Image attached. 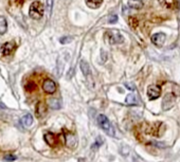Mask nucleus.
Listing matches in <instances>:
<instances>
[{
	"label": "nucleus",
	"instance_id": "f257e3e1",
	"mask_svg": "<svg viewBox=\"0 0 180 162\" xmlns=\"http://www.w3.org/2000/svg\"><path fill=\"white\" fill-rule=\"evenodd\" d=\"M45 13V7L44 4L40 1H34L32 2L30 5V9H29V15L33 19H40V18L44 16Z\"/></svg>",
	"mask_w": 180,
	"mask_h": 162
},
{
	"label": "nucleus",
	"instance_id": "f03ea898",
	"mask_svg": "<svg viewBox=\"0 0 180 162\" xmlns=\"http://www.w3.org/2000/svg\"><path fill=\"white\" fill-rule=\"evenodd\" d=\"M96 121H98L99 126H100V127L103 129V130L105 131L108 136H110V137L114 136V128H112V126H111V123L109 122L108 118H107L106 115H100L98 117V119H96Z\"/></svg>",
	"mask_w": 180,
	"mask_h": 162
},
{
	"label": "nucleus",
	"instance_id": "7ed1b4c3",
	"mask_svg": "<svg viewBox=\"0 0 180 162\" xmlns=\"http://www.w3.org/2000/svg\"><path fill=\"white\" fill-rule=\"evenodd\" d=\"M105 40L110 45H117L124 42V38L118 30H109L105 34Z\"/></svg>",
	"mask_w": 180,
	"mask_h": 162
},
{
	"label": "nucleus",
	"instance_id": "20e7f679",
	"mask_svg": "<svg viewBox=\"0 0 180 162\" xmlns=\"http://www.w3.org/2000/svg\"><path fill=\"white\" fill-rule=\"evenodd\" d=\"M80 70H82L83 74H84L85 76L87 77L88 83H89L90 87H91V88H93V86H95V83L91 82V81H92V80H91V77H92V74H91V69H90L89 64H88L86 61H84V59H82V61H80Z\"/></svg>",
	"mask_w": 180,
	"mask_h": 162
},
{
	"label": "nucleus",
	"instance_id": "39448f33",
	"mask_svg": "<svg viewBox=\"0 0 180 162\" xmlns=\"http://www.w3.org/2000/svg\"><path fill=\"white\" fill-rule=\"evenodd\" d=\"M161 96V88L157 85H150L147 88V96L150 101L158 99Z\"/></svg>",
	"mask_w": 180,
	"mask_h": 162
},
{
	"label": "nucleus",
	"instance_id": "423d86ee",
	"mask_svg": "<svg viewBox=\"0 0 180 162\" xmlns=\"http://www.w3.org/2000/svg\"><path fill=\"white\" fill-rule=\"evenodd\" d=\"M42 89H44V91L46 93L52 94L56 91V84L54 81L47 79L44 81V83H42Z\"/></svg>",
	"mask_w": 180,
	"mask_h": 162
},
{
	"label": "nucleus",
	"instance_id": "0eeeda50",
	"mask_svg": "<svg viewBox=\"0 0 180 162\" xmlns=\"http://www.w3.org/2000/svg\"><path fill=\"white\" fill-rule=\"evenodd\" d=\"M150 39H152V42L156 46V47L160 48L164 45V42L166 39V35L164 33H155Z\"/></svg>",
	"mask_w": 180,
	"mask_h": 162
},
{
	"label": "nucleus",
	"instance_id": "6e6552de",
	"mask_svg": "<svg viewBox=\"0 0 180 162\" xmlns=\"http://www.w3.org/2000/svg\"><path fill=\"white\" fill-rule=\"evenodd\" d=\"M162 107L164 110H168L170 109L174 106V104H175V96H173L172 93H168L166 96H164V99H163V102H162Z\"/></svg>",
	"mask_w": 180,
	"mask_h": 162
},
{
	"label": "nucleus",
	"instance_id": "1a4fd4ad",
	"mask_svg": "<svg viewBox=\"0 0 180 162\" xmlns=\"http://www.w3.org/2000/svg\"><path fill=\"white\" fill-rule=\"evenodd\" d=\"M15 49V44L13 42H4L3 45L1 46V49H0V51H1V54L4 56H7L10 55L11 53L14 51Z\"/></svg>",
	"mask_w": 180,
	"mask_h": 162
},
{
	"label": "nucleus",
	"instance_id": "9d476101",
	"mask_svg": "<svg viewBox=\"0 0 180 162\" xmlns=\"http://www.w3.org/2000/svg\"><path fill=\"white\" fill-rule=\"evenodd\" d=\"M65 140H66V145L68 147L74 148L75 146H76L77 139L73 134H67L66 137H65Z\"/></svg>",
	"mask_w": 180,
	"mask_h": 162
},
{
	"label": "nucleus",
	"instance_id": "9b49d317",
	"mask_svg": "<svg viewBox=\"0 0 180 162\" xmlns=\"http://www.w3.org/2000/svg\"><path fill=\"white\" fill-rule=\"evenodd\" d=\"M47 112V106L42 102H38L36 104V115L38 118H42Z\"/></svg>",
	"mask_w": 180,
	"mask_h": 162
},
{
	"label": "nucleus",
	"instance_id": "f8f14e48",
	"mask_svg": "<svg viewBox=\"0 0 180 162\" xmlns=\"http://www.w3.org/2000/svg\"><path fill=\"white\" fill-rule=\"evenodd\" d=\"M45 141L50 146H54L57 143V138H56L52 133H47L45 135Z\"/></svg>",
	"mask_w": 180,
	"mask_h": 162
},
{
	"label": "nucleus",
	"instance_id": "ddd939ff",
	"mask_svg": "<svg viewBox=\"0 0 180 162\" xmlns=\"http://www.w3.org/2000/svg\"><path fill=\"white\" fill-rule=\"evenodd\" d=\"M33 115H31V113H27V115H23L22 118H21V123L23 124V126H26V127H29V126H31L32 124H33Z\"/></svg>",
	"mask_w": 180,
	"mask_h": 162
},
{
	"label": "nucleus",
	"instance_id": "4468645a",
	"mask_svg": "<svg viewBox=\"0 0 180 162\" xmlns=\"http://www.w3.org/2000/svg\"><path fill=\"white\" fill-rule=\"evenodd\" d=\"M128 7L134 10H140L143 7V2L141 0H128Z\"/></svg>",
	"mask_w": 180,
	"mask_h": 162
},
{
	"label": "nucleus",
	"instance_id": "2eb2a0df",
	"mask_svg": "<svg viewBox=\"0 0 180 162\" xmlns=\"http://www.w3.org/2000/svg\"><path fill=\"white\" fill-rule=\"evenodd\" d=\"M126 104L127 105H138L139 104V100L137 98L136 94H128L127 96H126V100H125Z\"/></svg>",
	"mask_w": 180,
	"mask_h": 162
},
{
	"label": "nucleus",
	"instance_id": "dca6fc26",
	"mask_svg": "<svg viewBox=\"0 0 180 162\" xmlns=\"http://www.w3.org/2000/svg\"><path fill=\"white\" fill-rule=\"evenodd\" d=\"M85 1H86V4H87L90 9H98L102 4L103 0H85Z\"/></svg>",
	"mask_w": 180,
	"mask_h": 162
},
{
	"label": "nucleus",
	"instance_id": "f3484780",
	"mask_svg": "<svg viewBox=\"0 0 180 162\" xmlns=\"http://www.w3.org/2000/svg\"><path fill=\"white\" fill-rule=\"evenodd\" d=\"M7 30V22L3 16H0V35H3Z\"/></svg>",
	"mask_w": 180,
	"mask_h": 162
},
{
	"label": "nucleus",
	"instance_id": "a211bd4d",
	"mask_svg": "<svg viewBox=\"0 0 180 162\" xmlns=\"http://www.w3.org/2000/svg\"><path fill=\"white\" fill-rule=\"evenodd\" d=\"M49 105H50V107L52 108V109H58V108L61 107L60 101H58V100H56V99L49 100Z\"/></svg>",
	"mask_w": 180,
	"mask_h": 162
},
{
	"label": "nucleus",
	"instance_id": "6ab92c4d",
	"mask_svg": "<svg viewBox=\"0 0 180 162\" xmlns=\"http://www.w3.org/2000/svg\"><path fill=\"white\" fill-rule=\"evenodd\" d=\"M128 23H129V26L131 27V28L136 29L139 25V21L136 17H129L128 18Z\"/></svg>",
	"mask_w": 180,
	"mask_h": 162
},
{
	"label": "nucleus",
	"instance_id": "aec40b11",
	"mask_svg": "<svg viewBox=\"0 0 180 162\" xmlns=\"http://www.w3.org/2000/svg\"><path fill=\"white\" fill-rule=\"evenodd\" d=\"M36 89V84L34 83H29L28 85L26 86V90L27 91H33Z\"/></svg>",
	"mask_w": 180,
	"mask_h": 162
},
{
	"label": "nucleus",
	"instance_id": "412c9836",
	"mask_svg": "<svg viewBox=\"0 0 180 162\" xmlns=\"http://www.w3.org/2000/svg\"><path fill=\"white\" fill-rule=\"evenodd\" d=\"M71 40H72L71 37H69V36H64V37H61V38L60 39V42H61V44L66 45V44H69V42H71Z\"/></svg>",
	"mask_w": 180,
	"mask_h": 162
},
{
	"label": "nucleus",
	"instance_id": "4be33fe9",
	"mask_svg": "<svg viewBox=\"0 0 180 162\" xmlns=\"http://www.w3.org/2000/svg\"><path fill=\"white\" fill-rule=\"evenodd\" d=\"M4 160L5 161H14V160H16V156H14V155H11V154H7V155L4 156Z\"/></svg>",
	"mask_w": 180,
	"mask_h": 162
},
{
	"label": "nucleus",
	"instance_id": "5701e85b",
	"mask_svg": "<svg viewBox=\"0 0 180 162\" xmlns=\"http://www.w3.org/2000/svg\"><path fill=\"white\" fill-rule=\"evenodd\" d=\"M117 21H118V16L117 15H111L109 17V19H108L109 23H115Z\"/></svg>",
	"mask_w": 180,
	"mask_h": 162
},
{
	"label": "nucleus",
	"instance_id": "b1692460",
	"mask_svg": "<svg viewBox=\"0 0 180 162\" xmlns=\"http://www.w3.org/2000/svg\"><path fill=\"white\" fill-rule=\"evenodd\" d=\"M125 87L127 89H129V90H135L136 87L133 85V84H125Z\"/></svg>",
	"mask_w": 180,
	"mask_h": 162
},
{
	"label": "nucleus",
	"instance_id": "393cba45",
	"mask_svg": "<svg viewBox=\"0 0 180 162\" xmlns=\"http://www.w3.org/2000/svg\"><path fill=\"white\" fill-rule=\"evenodd\" d=\"M0 108H5V106L3 104H0Z\"/></svg>",
	"mask_w": 180,
	"mask_h": 162
}]
</instances>
